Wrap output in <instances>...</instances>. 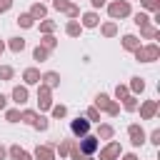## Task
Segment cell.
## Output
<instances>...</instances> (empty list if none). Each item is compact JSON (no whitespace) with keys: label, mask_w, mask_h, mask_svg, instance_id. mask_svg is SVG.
<instances>
[{"label":"cell","mask_w":160,"mask_h":160,"mask_svg":"<svg viewBox=\"0 0 160 160\" xmlns=\"http://www.w3.org/2000/svg\"><path fill=\"white\" fill-rule=\"evenodd\" d=\"M95 108H98V110H102V112H108L110 118L120 115V102H118V100H112L108 92H98V95H95Z\"/></svg>","instance_id":"obj_1"},{"label":"cell","mask_w":160,"mask_h":160,"mask_svg":"<svg viewBox=\"0 0 160 160\" xmlns=\"http://www.w3.org/2000/svg\"><path fill=\"white\" fill-rule=\"evenodd\" d=\"M108 15H110V20H122V18H130V15H132L130 2H128V0H112V2H108Z\"/></svg>","instance_id":"obj_2"},{"label":"cell","mask_w":160,"mask_h":160,"mask_svg":"<svg viewBox=\"0 0 160 160\" xmlns=\"http://www.w3.org/2000/svg\"><path fill=\"white\" fill-rule=\"evenodd\" d=\"M132 55H135V60L138 62H155L158 58H160V48L155 45V42H150V45H140L138 50H132Z\"/></svg>","instance_id":"obj_3"},{"label":"cell","mask_w":160,"mask_h":160,"mask_svg":"<svg viewBox=\"0 0 160 160\" xmlns=\"http://www.w3.org/2000/svg\"><path fill=\"white\" fill-rule=\"evenodd\" d=\"M128 138H130V145H132V148H140V145H145V140H148V135H145V130H142L140 122H130V125H128Z\"/></svg>","instance_id":"obj_4"},{"label":"cell","mask_w":160,"mask_h":160,"mask_svg":"<svg viewBox=\"0 0 160 160\" xmlns=\"http://www.w3.org/2000/svg\"><path fill=\"white\" fill-rule=\"evenodd\" d=\"M75 145H78V150L85 152V155H95V152L100 150V140H98L95 135H85V138L75 140Z\"/></svg>","instance_id":"obj_5"},{"label":"cell","mask_w":160,"mask_h":160,"mask_svg":"<svg viewBox=\"0 0 160 160\" xmlns=\"http://www.w3.org/2000/svg\"><path fill=\"white\" fill-rule=\"evenodd\" d=\"M50 108H52V90L40 82V85H38V110L45 112V110H50Z\"/></svg>","instance_id":"obj_6"},{"label":"cell","mask_w":160,"mask_h":160,"mask_svg":"<svg viewBox=\"0 0 160 160\" xmlns=\"http://www.w3.org/2000/svg\"><path fill=\"white\" fill-rule=\"evenodd\" d=\"M122 155V148L118 140H108L105 148H100V160H118Z\"/></svg>","instance_id":"obj_7"},{"label":"cell","mask_w":160,"mask_h":160,"mask_svg":"<svg viewBox=\"0 0 160 160\" xmlns=\"http://www.w3.org/2000/svg\"><path fill=\"white\" fill-rule=\"evenodd\" d=\"M70 132L80 140V138H85V135H90V120L88 118H75L72 122H70Z\"/></svg>","instance_id":"obj_8"},{"label":"cell","mask_w":160,"mask_h":160,"mask_svg":"<svg viewBox=\"0 0 160 160\" xmlns=\"http://www.w3.org/2000/svg\"><path fill=\"white\" fill-rule=\"evenodd\" d=\"M32 160H58V155H55V145H52V142H48V145H38V148L32 150Z\"/></svg>","instance_id":"obj_9"},{"label":"cell","mask_w":160,"mask_h":160,"mask_svg":"<svg viewBox=\"0 0 160 160\" xmlns=\"http://www.w3.org/2000/svg\"><path fill=\"white\" fill-rule=\"evenodd\" d=\"M158 112H160L158 100H142V105H140V120H152Z\"/></svg>","instance_id":"obj_10"},{"label":"cell","mask_w":160,"mask_h":160,"mask_svg":"<svg viewBox=\"0 0 160 160\" xmlns=\"http://www.w3.org/2000/svg\"><path fill=\"white\" fill-rule=\"evenodd\" d=\"M10 98H12V102H15L18 108L25 105V102L30 100V90H28V85H15L12 92H10Z\"/></svg>","instance_id":"obj_11"},{"label":"cell","mask_w":160,"mask_h":160,"mask_svg":"<svg viewBox=\"0 0 160 160\" xmlns=\"http://www.w3.org/2000/svg\"><path fill=\"white\" fill-rule=\"evenodd\" d=\"M40 82H42V85H48L50 90H55V88L60 85V72L48 70V72H42V75H40Z\"/></svg>","instance_id":"obj_12"},{"label":"cell","mask_w":160,"mask_h":160,"mask_svg":"<svg viewBox=\"0 0 160 160\" xmlns=\"http://www.w3.org/2000/svg\"><path fill=\"white\" fill-rule=\"evenodd\" d=\"M80 25H82V28H98V25H100V15H98L95 10L82 12V15H80Z\"/></svg>","instance_id":"obj_13"},{"label":"cell","mask_w":160,"mask_h":160,"mask_svg":"<svg viewBox=\"0 0 160 160\" xmlns=\"http://www.w3.org/2000/svg\"><path fill=\"white\" fill-rule=\"evenodd\" d=\"M22 82L25 85H40V70L38 68H25L22 70Z\"/></svg>","instance_id":"obj_14"},{"label":"cell","mask_w":160,"mask_h":160,"mask_svg":"<svg viewBox=\"0 0 160 160\" xmlns=\"http://www.w3.org/2000/svg\"><path fill=\"white\" fill-rule=\"evenodd\" d=\"M28 12H30L32 20H45V18H48V8H45V2H32Z\"/></svg>","instance_id":"obj_15"},{"label":"cell","mask_w":160,"mask_h":160,"mask_svg":"<svg viewBox=\"0 0 160 160\" xmlns=\"http://www.w3.org/2000/svg\"><path fill=\"white\" fill-rule=\"evenodd\" d=\"M112 135H115V128H112V125H108V122H98V132H95L98 140H112Z\"/></svg>","instance_id":"obj_16"},{"label":"cell","mask_w":160,"mask_h":160,"mask_svg":"<svg viewBox=\"0 0 160 160\" xmlns=\"http://www.w3.org/2000/svg\"><path fill=\"white\" fill-rule=\"evenodd\" d=\"M140 48V38L138 35H122V50H128V52H132V50H138Z\"/></svg>","instance_id":"obj_17"},{"label":"cell","mask_w":160,"mask_h":160,"mask_svg":"<svg viewBox=\"0 0 160 160\" xmlns=\"http://www.w3.org/2000/svg\"><path fill=\"white\" fill-rule=\"evenodd\" d=\"M80 32H82L80 20H68V25H65V35H68V38H80Z\"/></svg>","instance_id":"obj_18"},{"label":"cell","mask_w":160,"mask_h":160,"mask_svg":"<svg viewBox=\"0 0 160 160\" xmlns=\"http://www.w3.org/2000/svg\"><path fill=\"white\" fill-rule=\"evenodd\" d=\"M128 90H130V95H140V92L145 90V80H142L140 75L130 78V85H128Z\"/></svg>","instance_id":"obj_19"},{"label":"cell","mask_w":160,"mask_h":160,"mask_svg":"<svg viewBox=\"0 0 160 160\" xmlns=\"http://www.w3.org/2000/svg\"><path fill=\"white\" fill-rule=\"evenodd\" d=\"M100 32H102V38H115V35H118V22H115V20L102 22V25H100Z\"/></svg>","instance_id":"obj_20"},{"label":"cell","mask_w":160,"mask_h":160,"mask_svg":"<svg viewBox=\"0 0 160 160\" xmlns=\"http://www.w3.org/2000/svg\"><path fill=\"white\" fill-rule=\"evenodd\" d=\"M72 142H75V140H60V142L55 145V155H60V160H62V158H68V155H70Z\"/></svg>","instance_id":"obj_21"},{"label":"cell","mask_w":160,"mask_h":160,"mask_svg":"<svg viewBox=\"0 0 160 160\" xmlns=\"http://www.w3.org/2000/svg\"><path fill=\"white\" fill-rule=\"evenodd\" d=\"M38 28H40V32H42V35H52V32L58 30V22L45 18V20H40V22H38Z\"/></svg>","instance_id":"obj_22"},{"label":"cell","mask_w":160,"mask_h":160,"mask_svg":"<svg viewBox=\"0 0 160 160\" xmlns=\"http://www.w3.org/2000/svg\"><path fill=\"white\" fill-rule=\"evenodd\" d=\"M5 48L12 50V52H22V50H25V38H10Z\"/></svg>","instance_id":"obj_23"},{"label":"cell","mask_w":160,"mask_h":160,"mask_svg":"<svg viewBox=\"0 0 160 160\" xmlns=\"http://www.w3.org/2000/svg\"><path fill=\"white\" fill-rule=\"evenodd\" d=\"M20 28H25V30H30V28H35V20L30 18V12H20L18 15V20H15Z\"/></svg>","instance_id":"obj_24"},{"label":"cell","mask_w":160,"mask_h":160,"mask_svg":"<svg viewBox=\"0 0 160 160\" xmlns=\"http://www.w3.org/2000/svg\"><path fill=\"white\" fill-rule=\"evenodd\" d=\"M140 35H142L145 40H158V38H160V30L152 28V25H145V28H140Z\"/></svg>","instance_id":"obj_25"},{"label":"cell","mask_w":160,"mask_h":160,"mask_svg":"<svg viewBox=\"0 0 160 160\" xmlns=\"http://www.w3.org/2000/svg\"><path fill=\"white\" fill-rule=\"evenodd\" d=\"M32 128H35V130H40V132H45V130L50 128V120H48L42 112H38V118L32 120Z\"/></svg>","instance_id":"obj_26"},{"label":"cell","mask_w":160,"mask_h":160,"mask_svg":"<svg viewBox=\"0 0 160 160\" xmlns=\"http://www.w3.org/2000/svg\"><path fill=\"white\" fill-rule=\"evenodd\" d=\"M40 45H42L45 50H55V48H58V38H55V35H42V38H40Z\"/></svg>","instance_id":"obj_27"},{"label":"cell","mask_w":160,"mask_h":160,"mask_svg":"<svg viewBox=\"0 0 160 160\" xmlns=\"http://www.w3.org/2000/svg\"><path fill=\"white\" fill-rule=\"evenodd\" d=\"M48 58H50V50H45L42 45H38V48L32 50V60H38V62H45Z\"/></svg>","instance_id":"obj_28"},{"label":"cell","mask_w":160,"mask_h":160,"mask_svg":"<svg viewBox=\"0 0 160 160\" xmlns=\"http://www.w3.org/2000/svg\"><path fill=\"white\" fill-rule=\"evenodd\" d=\"M138 105H140V102H138V95H128V98L122 100V108H125L128 112H135V110H138Z\"/></svg>","instance_id":"obj_29"},{"label":"cell","mask_w":160,"mask_h":160,"mask_svg":"<svg viewBox=\"0 0 160 160\" xmlns=\"http://www.w3.org/2000/svg\"><path fill=\"white\" fill-rule=\"evenodd\" d=\"M68 158H72V160H95L92 155H85V152H80L75 142H72V148H70V155H68Z\"/></svg>","instance_id":"obj_30"},{"label":"cell","mask_w":160,"mask_h":160,"mask_svg":"<svg viewBox=\"0 0 160 160\" xmlns=\"http://www.w3.org/2000/svg\"><path fill=\"white\" fill-rule=\"evenodd\" d=\"M132 22L138 28H145V25H150V18H148V12H135L132 15Z\"/></svg>","instance_id":"obj_31"},{"label":"cell","mask_w":160,"mask_h":160,"mask_svg":"<svg viewBox=\"0 0 160 160\" xmlns=\"http://www.w3.org/2000/svg\"><path fill=\"white\" fill-rule=\"evenodd\" d=\"M38 118V110H20V122H28L32 125V120Z\"/></svg>","instance_id":"obj_32"},{"label":"cell","mask_w":160,"mask_h":160,"mask_svg":"<svg viewBox=\"0 0 160 160\" xmlns=\"http://www.w3.org/2000/svg\"><path fill=\"white\" fill-rule=\"evenodd\" d=\"M50 115H52L55 120H60V118L68 115V108H65V105H52V108H50Z\"/></svg>","instance_id":"obj_33"},{"label":"cell","mask_w":160,"mask_h":160,"mask_svg":"<svg viewBox=\"0 0 160 160\" xmlns=\"http://www.w3.org/2000/svg\"><path fill=\"white\" fill-rule=\"evenodd\" d=\"M85 118H88L90 122H100V110H98L95 105H90V108L85 110Z\"/></svg>","instance_id":"obj_34"},{"label":"cell","mask_w":160,"mask_h":160,"mask_svg":"<svg viewBox=\"0 0 160 160\" xmlns=\"http://www.w3.org/2000/svg\"><path fill=\"white\" fill-rule=\"evenodd\" d=\"M52 8H55L58 12H68V10L72 8V2H70V0H52Z\"/></svg>","instance_id":"obj_35"},{"label":"cell","mask_w":160,"mask_h":160,"mask_svg":"<svg viewBox=\"0 0 160 160\" xmlns=\"http://www.w3.org/2000/svg\"><path fill=\"white\" fill-rule=\"evenodd\" d=\"M5 120H8V122H20V110H18V108L5 110Z\"/></svg>","instance_id":"obj_36"},{"label":"cell","mask_w":160,"mask_h":160,"mask_svg":"<svg viewBox=\"0 0 160 160\" xmlns=\"http://www.w3.org/2000/svg\"><path fill=\"white\" fill-rule=\"evenodd\" d=\"M15 78V70L10 65H0V80H12Z\"/></svg>","instance_id":"obj_37"},{"label":"cell","mask_w":160,"mask_h":160,"mask_svg":"<svg viewBox=\"0 0 160 160\" xmlns=\"http://www.w3.org/2000/svg\"><path fill=\"white\" fill-rule=\"evenodd\" d=\"M140 5L145 10H150V12H158L160 10V0H140Z\"/></svg>","instance_id":"obj_38"},{"label":"cell","mask_w":160,"mask_h":160,"mask_svg":"<svg viewBox=\"0 0 160 160\" xmlns=\"http://www.w3.org/2000/svg\"><path fill=\"white\" fill-rule=\"evenodd\" d=\"M128 95H130L128 85H115V98H118V100H125Z\"/></svg>","instance_id":"obj_39"},{"label":"cell","mask_w":160,"mask_h":160,"mask_svg":"<svg viewBox=\"0 0 160 160\" xmlns=\"http://www.w3.org/2000/svg\"><path fill=\"white\" fill-rule=\"evenodd\" d=\"M20 152H22V148H20V145H10V148H8V158H10V160H18V158H20Z\"/></svg>","instance_id":"obj_40"},{"label":"cell","mask_w":160,"mask_h":160,"mask_svg":"<svg viewBox=\"0 0 160 160\" xmlns=\"http://www.w3.org/2000/svg\"><path fill=\"white\" fill-rule=\"evenodd\" d=\"M65 15H68L70 20H78V18H80V8H78V5H72V8H70V10L65 12Z\"/></svg>","instance_id":"obj_41"},{"label":"cell","mask_w":160,"mask_h":160,"mask_svg":"<svg viewBox=\"0 0 160 160\" xmlns=\"http://www.w3.org/2000/svg\"><path fill=\"white\" fill-rule=\"evenodd\" d=\"M12 2H15V0H0V15H5V12L12 8Z\"/></svg>","instance_id":"obj_42"},{"label":"cell","mask_w":160,"mask_h":160,"mask_svg":"<svg viewBox=\"0 0 160 160\" xmlns=\"http://www.w3.org/2000/svg\"><path fill=\"white\" fill-rule=\"evenodd\" d=\"M150 142H152V145H160V130H158V128L150 132Z\"/></svg>","instance_id":"obj_43"},{"label":"cell","mask_w":160,"mask_h":160,"mask_svg":"<svg viewBox=\"0 0 160 160\" xmlns=\"http://www.w3.org/2000/svg\"><path fill=\"white\" fill-rule=\"evenodd\" d=\"M90 5L98 10V8H105V5H108V0H90Z\"/></svg>","instance_id":"obj_44"},{"label":"cell","mask_w":160,"mask_h":160,"mask_svg":"<svg viewBox=\"0 0 160 160\" xmlns=\"http://www.w3.org/2000/svg\"><path fill=\"white\" fill-rule=\"evenodd\" d=\"M118 160H138V155H135V152H122Z\"/></svg>","instance_id":"obj_45"},{"label":"cell","mask_w":160,"mask_h":160,"mask_svg":"<svg viewBox=\"0 0 160 160\" xmlns=\"http://www.w3.org/2000/svg\"><path fill=\"white\" fill-rule=\"evenodd\" d=\"M5 108H8V95L0 92V110H5Z\"/></svg>","instance_id":"obj_46"},{"label":"cell","mask_w":160,"mask_h":160,"mask_svg":"<svg viewBox=\"0 0 160 160\" xmlns=\"http://www.w3.org/2000/svg\"><path fill=\"white\" fill-rule=\"evenodd\" d=\"M18 160H32V155H30V152H28V150H22V152H20V158H18Z\"/></svg>","instance_id":"obj_47"},{"label":"cell","mask_w":160,"mask_h":160,"mask_svg":"<svg viewBox=\"0 0 160 160\" xmlns=\"http://www.w3.org/2000/svg\"><path fill=\"white\" fill-rule=\"evenodd\" d=\"M5 158H8V148H2V145H0V160H5Z\"/></svg>","instance_id":"obj_48"},{"label":"cell","mask_w":160,"mask_h":160,"mask_svg":"<svg viewBox=\"0 0 160 160\" xmlns=\"http://www.w3.org/2000/svg\"><path fill=\"white\" fill-rule=\"evenodd\" d=\"M2 52H5V42L0 40V55H2Z\"/></svg>","instance_id":"obj_49"},{"label":"cell","mask_w":160,"mask_h":160,"mask_svg":"<svg viewBox=\"0 0 160 160\" xmlns=\"http://www.w3.org/2000/svg\"><path fill=\"white\" fill-rule=\"evenodd\" d=\"M128 2H130V0H128Z\"/></svg>","instance_id":"obj_50"}]
</instances>
